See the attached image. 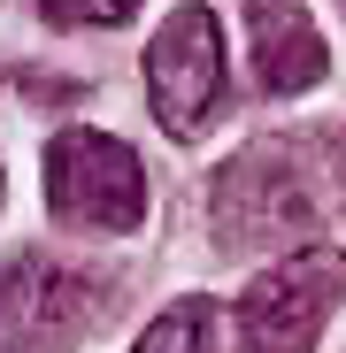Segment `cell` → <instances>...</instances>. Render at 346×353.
Returning a JSON list of instances; mask_svg holds the SVG:
<instances>
[{"mask_svg": "<svg viewBox=\"0 0 346 353\" xmlns=\"http://www.w3.org/2000/svg\"><path fill=\"white\" fill-rule=\"evenodd\" d=\"M247 31H254V77L269 92H308L331 70L300 0H247Z\"/></svg>", "mask_w": 346, "mask_h": 353, "instance_id": "6", "label": "cell"}, {"mask_svg": "<svg viewBox=\"0 0 346 353\" xmlns=\"http://www.w3.org/2000/svg\"><path fill=\"white\" fill-rule=\"evenodd\" d=\"M208 323H215V307H208V300H177L169 315H154V323H146L139 353H215V345H208Z\"/></svg>", "mask_w": 346, "mask_h": 353, "instance_id": "7", "label": "cell"}, {"mask_svg": "<svg viewBox=\"0 0 346 353\" xmlns=\"http://www.w3.org/2000/svg\"><path fill=\"white\" fill-rule=\"evenodd\" d=\"M100 276L62 269L46 254H23L0 269V353H70L85 323L100 315Z\"/></svg>", "mask_w": 346, "mask_h": 353, "instance_id": "2", "label": "cell"}, {"mask_svg": "<svg viewBox=\"0 0 346 353\" xmlns=\"http://www.w3.org/2000/svg\"><path fill=\"white\" fill-rule=\"evenodd\" d=\"M54 23H124L139 0H39Z\"/></svg>", "mask_w": 346, "mask_h": 353, "instance_id": "8", "label": "cell"}, {"mask_svg": "<svg viewBox=\"0 0 346 353\" xmlns=\"http://www.w3.org/2000/svg\"><path fill=\"white\" fill-rule=\"evenodd\" d=\"M346 292V254H293L285 269H269L262 284L239 292V338L247 353H308L323 315Z\"/></svg>", "mask_w": 346, "mask_h": 353, "instance_id": "3", "label": "cell"}, {"mask_svg": "<svg viewBox=\"0 0 346 353\" xmlns=\"http://www.w3.org/2000/svg\"><path fill=\"white\" fill-rule=\"evenodd\" d=\"M215 223H223V246H285L316 223V200L277 146H254L215 176Z\"/></svg>", "mask_w": 346, "mask_h": 353, "instance_id": "5", "label": "cell"}, {"mask_svg": "<svg viewBox=\"0 0 346 353\" xmlns=\"http://www.w3.org/2000/svg\"><path fill=\"white\" fill-rule=\"evenodd\" d=\"M46 208L77 230H139L146 176L108 131H62L46 146Z\"/></svg>", "mask_w": 346, "mask_h": 353, "instance_id": "1", "label": "cell"}, {"mask_svg": "<svg viewBox=\"0 0 346 353\" xmlns=\"http://www.w3.org/2000/svg\"><path fill=\"white\" fill-rule=\"evenodd\" d=\"M146 85H154V115L169 139L208 131V115L223 100V39L208 8H177L162 23V39L146 46Z\"/></svg>", "mask_w": 346, "mask_h": 353, "instance_id": "4", "label": "cell"}]
</instances>
